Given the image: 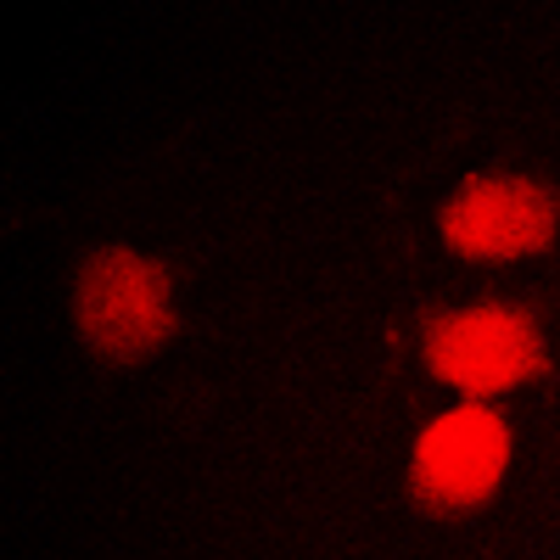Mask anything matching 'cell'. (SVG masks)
Returning <instances> with one entry per match:
<instances>
[{
	"mask_svg": "<svg viewBox=\"0 0 560 560\" xmlns=\"http://www.w3.org/2000/svg\"><path fill=\"white\" fill-rule=\"evenodd\" d=\"M73 319L90 353L102 359H147L174 337V280L158 258L135 247H102L84 264Z\"/></svg>",
	"mask_w": 560,
	"mask_h": 560,
	"instance_id": "2",
	"label": "cell"
},
{
	"mask_svg": "<svg viewBox=\"0 0 560 560\" xmlns=\"http://www.w3.org/2000/svg\"><path fill=\"white\" fill-rule=\"evenodd\" d=\"M516 438L493 404L465 398L420 427L409 448V493L427 510H477L499 493Z\"/></svg>",
	"mask_w": 560,
	"mask_h": 560,
	"instance_id": "4",
	"label": "cell"
},
{
	"mask_svg": "<svg viewBox=\"0 0 560 560\" xmlns=\"http://www.w3.org/2000/svg\"><path fill=\"white\" fill-rule=\"evenodd\" d=\"M560 236V202L527 174H477L448 191L438 242L465 264H522L549 253Z\"/></svg>",
	"mask_w": 560,
	"mask_h": 560,
	"instance_id": "3",
	"label": "cell"
},
{
	"mask_svg": "<svg viewBox=\"0 0 560 560\" xmlns=\"http://www.w3.org/2000/svg\"><path fill=\"white\" fill-rule=\"evenodd\" d=\"M427 370L454 387L459 398H493V393H516L544 376L549 342L538 331V319L516 303H465L448 308L427 325L420 337Z\"/></svg>",
	"mask_w": 560,
	"mask_h": 560,
	"instance_id": "1",
	"label": "cell"
}]
</instances>
